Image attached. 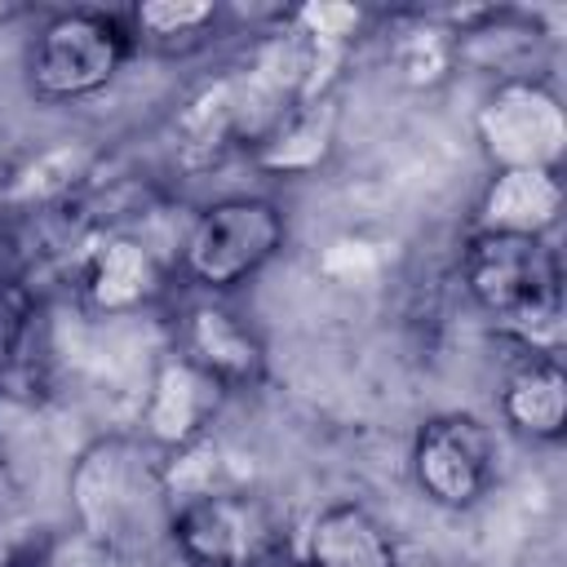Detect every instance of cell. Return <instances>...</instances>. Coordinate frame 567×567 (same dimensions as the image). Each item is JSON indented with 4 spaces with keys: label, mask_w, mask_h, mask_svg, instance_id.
<instances>
[{
    "label": "cell",
    "mask_w": 567,
    "mask_h": 567,
    "mask_svg": "<svg viewBox=\"0 0 567 567\" xmlns=\"http://www.w3.org/2000/svg\"><path fill=\"white\" fill-rule=\"evenodd\" d=\"M461 284L470 301L523 354H558L567 337L563 261L549 239L523 235H465Z\"/></svg>",
    "instance_id": "6da1fadb"
},
{
    "label": "cell",
    "mask_w": 567,
    "mask_h": 567,
    "mask_svg": "<svg viewBox=\"0 0 567 567\" xmlns=\"http://www.w3.org/2000/svg\"><path fill=\"white\" fill-rule=\"evenodd\" d=\"M75 532L106 554L137 549L168 527L164 456L142 434H97L71 465L66 478Z\"/></svg>",
    "instance_id": "7a4b0ae2"
},
{
    "label": "cell",
    "mask_w": 567,
    "mask_h": 567,
    "mask_svg": "<svg viewBox=\"0 0 567 567\" xmlns=\"http://www.w3.org/2000/svg\"><path fill=\"white\" fill-rule=\"evenodd\" d=\"M288 244V213L270 195L213 199L186 230L177 266L204 297H226L257 279Z\"/></svg>",
    "instance_id": "3957f363"
},
{
    "label": "cell",
    "mask_w": 567,
    "mask_h": 567,
    "mask_svg": "<svg viewBox=\"0 0 567 567\" xmlns=\"http://www.w3.org/2000/svg\"><path fill=\"white\" fill-rule=\"evenodd\" d=\"M133 35L124 13L106 9H58L27 40L22 71L40 102H84L102 93L128 62Z\"/></svg>",
    "instance_id": "277c9868"
},
{
    "label": "cell",
    "mask_w": 567,
    "mask_h": 567,
    "mask_svg": "<svg viewBox=\"0 0 567 567\" xmlns=\"http://www.w3.org/2000/svg\"><path fill=\"white\" fill-rule=\"evenodd\" d=\"M186 567H270L284 549V518L248 487H204L177 496L164 527Z\"/></svg>",
    "instance_id": "5b68a950"
},
{
    "label": "cell",
    "mask_w": 567,
    "mask_h": 567,
    "mask_svg": "<svg viewBox=\"0 0 567 567\" xmlns=\"http://www.w3.org/2000/svg\"><path fill=\"white\" fill-rule=\"evenodd\" d=\"M474 133L492 168L558 173L567 155V111L540 75L496 80L474 111Z\"/></svg>",
    "instance_id": "8992f818"
},
{
    "label": "cell",
    "mask_w": 567,
    "mask_h": 567,
    "mask_svg": "<svg viewBox=\"0 0 567 567\" xmlns=\"http://www.w3.org/2000/svg\"><path fill=\"white\" fill-rule=\"evenodd\" d=\"M408 470L416 492L439 509H470L496 483V439L474 412L425 416L412 434Z\"/></svg>",
    "instance_id": "52a82bcc"
},
{
    "label": "cell",
    "mask_w": 567,
    "mask_h": 567,
    "mask_svg": "<svg viewBox=\"0 0 567 567\" xmlns=\"http://www.w3.org/2000/svg\"><path fill=\"white\" fill-rule=\"evenodd\" d=\"M173 354L195 363L226 394L261 381V372H266L261 337L221 297H199V301H190L177 315V323H173Z\"/></svg>",
    "instance_id": "ba28073f"
},
{
    "label": "cell",
    "mask_w": 567,
    "mask_h": 567,
    "mask_svg": "<svg viewBox=\"0 0 567 567\" xmlns=\"http://www.w3.org/2000/svg\"><path fill=\"white\" fill-rule=\"evenodd\" d=\"M226 390L182 354H164L142 399V439L155 452H182L199 443L221 408Z\"/></svg>",
    "instance_id": "9c48e42d"
},
{
    "label": "cell",
    "mask_w": 567,
    "mask_h": 567,
    "mask_svg": "<svg viewBox=\"0 0 567 567\" xmlns=\"http://www.w3.org/2000/svg\"><path fill=\"white\" fill-rule=\"evenodd\" d=\"M563 217V182L549 168H492L470 230L549 239Z\"/></svg>",
    "instance_id": "30bf717a"
},
{
    "label": "cell",
    "mask_w": 567,
    "mask_h": 567,
    "mask_svg": "<svg viewBox=\"0 0 567 567\" xmlns=\"http://www.w3.org/2000/svg\"><path fill=\"white\" fill-rule=\"evenodd\" d=\"M84 306L106 319H128L164 292V266L151 244L133 235H106L84 261Z\"/></svg>",
    "instance_id": "8fae6325"
},
{
    "label": "cell",
    "mask_w": 567,
    "mask_h": 567,
    "mask_svg": "<svg viewBox=\"0 0 567 567\" xmlns=\"http://www.w3.org/2000/svg\"><path fill=\"white\" fill-rule=\"evenodd\" d=\"M301 567H399V545L363 501H332L301 536Z\"/></svg>",
    "instance_id": "7c38bea8"
},
{
    "label": "cell",
    "mask_w": 567,
    "mask_h": 567,
    "mask_svg": "<svg viewBox=\"0 0 567 567\" xmlns=\"http://www.w3.org/2000/svg\"><path fill=\"white\" fill-rule=\"evenodd\" d=\"M501 421L532 439V443H554L567 430V372L558 354H523L505 381H501Z\"/></svg>",
    "instance_id": "4fadbf2b"
},
{
    "label": "cell",
    "mask_w": 567,
    "mask_h": 567,
    "mask_svg": "<svg viewBox=\"0 0 567 567\" xmlns=\"http://www.w3.org/2000/svg\"><path fill=\"white\" fill-rule=\"evenodd\" d=\"M332 133H337V102H332V93L315 97V102H297L257 142V164L270 168V173H310L332 151Z\"/></svg>",
    "instance_id": "5bb4252c"
},
{
    "label": "cell",
    "mask_w": 567,
    "mask_h": 567,
    "mask_svg": "<svg viewBox=\"0 0 567 567\" xmlns=\"http://www.w3.org/2000/svg\"><path fill=\"white\" fill-rule=\"evenodd\" d=\"M217 18H221V9L217 4H199V0H142V4H133L124 13L133 44L164 49V53L199 44L217 27Z\"/></svg>",
    "instance_id": "9a60e30c"
},
{
    "label": "cell",
    "mask_w": 567,
    "mask_h": 567,
    "mask_svg": "<svg viewBox=\"0 0 567 567\" xmlns=\"http://www.w3.org/2000/svg\"><path fill=\"white\" fill-rule=\"evenodd\" d=\"M89 164H93V155H89L84 146L62 142V146L35 155V159L22 168V173L13 177V186L4 190V199L18 204V208H44V204H58V199L89 173Z\"/></svg>",
    "instance_id": "2e32d148"
},
{
    "label": "cell",
    "mask_w": 567,
    "mask_h": 567,
    "mask_svg": "<svg viewBox=\"0 0 567 567\" xmlns=\"http://www.w3.org/2000/svg\"><path fill=\"white\" fill-rule=\"evenodd\" d=\"M40 328V297L27 279L0 275V385L27 368V350Z\"/></svg>",
    "instance_id": "e0dca14e"
},
{
    "label": "cell",
    "mask_w": 567,
    "mask_h": 567,
    "mask_svg": "<svg viewBox=\"0 0 567 567\" xmlns=\"http://www.w3.org/2000/svg\"><path fill=\"white\" fill-rule=\"evenodd\" d=\"M456 62V31L452 27H416L412 35H403L399 44V66L412 84H434L447 75V66Z\"/></svg>",
    "instance_id": "ac0fdd59"
},
{
    "label": "cell",
    "mask_w": 567,
    "mask_h": 567,
    "mask_svg": "<svg viewBox=\"0 0 567 567\" xmlns=\"http://www.w3.org/2000/svg\"><path fill=\"white\" fill-rule=\"evenodd\" d=\"M284 22L306 40H319V44H332V49H350V40L363 31L368 13L359 4H301Z\"/></svg>",
    "instance_id": "d6986e66"
},
{
    "label": "cell",
    "mask_w": 567,
    "mask_h": 567,
    "mask_svg": "<svg viewBox=\"0 0 567 567\" xmlns=\"http://www.w3.org/2000/svg\"><path fill=\"white\" fill-rule=\"evenodd\" d=\"M115 554H106L102 545H93L89 536H71V540H49V545H31L9 554L0 567H111Z\"/></svg>",
    "instance_id": "ffe728a7"
},
{
    "label": "cell",
    "mask_w": 567,
    "mask_h": 567,
    "mask_svg": "<svg viewBox=\"0 0 567 567\" xmlns=\"http://www.w3.org/2000/svg\"><path fill=\"white\" fill-rule=\"evenodd\" d=\"M0 478H4V443H0Z\"/></svg>",
    "instance_id": "44dd1931"
}]
</instances>
